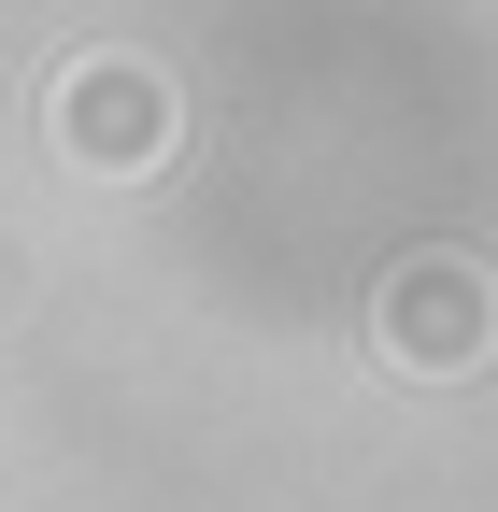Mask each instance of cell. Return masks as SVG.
<instances>
[{
	"instance_id": "2",
	"label": "cell",
	"mask_w": 498,
	"mask_h": 512,
	"mask_svg": "<svg viewBox=\"0 0 498 512\" xmlns=\"http://www.w3.org/2000/svg\"><path fill=\"white\" fill-rule=\"evenodd\" d=\"M143 143H157L143 72H86V157H143Z\"/></svg>"
},
{
	"instance_id": "1",
	"label": "cell",
	"mask_w": 498,
	"mask_h": 512,
	"mask_svg": "<svg viewBox=\"0 0 498 512\" xmlns=\"http://www.w3.org/2000/svg\"><path fill=\"white\" fill-rule=\"evenodd\" d=\"M370 342H385L399 370H427V384H456V370L498 356V285L470 271V256H399L385 299H370Z\"/></svg>"
}]
</instances>
